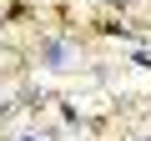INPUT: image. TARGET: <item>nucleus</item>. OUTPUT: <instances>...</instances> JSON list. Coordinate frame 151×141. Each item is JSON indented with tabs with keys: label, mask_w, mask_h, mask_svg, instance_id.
<instances>
[{
	"label": "nucleus",
	"mask_w": 151,
	"mask_h": 141,
	"mask_svg": "<svg viewBox=\"0 0 151 141\" xmlns=\"http://www.w3.org/2000/svg\"><path fill=\"white\" fill-rule=\"evenodd\" d=\"M40 55H45V65L65 70V65L76 60V45H70V40H45V50H40Z\"/></svg>",
	"instance_id": "1"
}]
</instances>
